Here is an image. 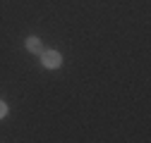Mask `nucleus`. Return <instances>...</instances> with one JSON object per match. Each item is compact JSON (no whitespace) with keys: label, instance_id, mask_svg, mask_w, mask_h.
<instances>
[{"label":"nucleus","instance_id":"f257e3e1","mask_svg":"<svg viewBox=\"0 0 151 143\" xmlns=\"http://www.w3.org/2000/svg\"><path fill=\"white\" fill-rule=\"evenodd\" d=\"M41 64L46 69H58V67H63V55L58 50H43L41 52Z\"/></svg>","mask_w":151,"mask_h":143},{"label":"nucleus","instance_id":"f03ea898","mask_svg":"<svg viewBox=\"0 0 151 143\" xmlns=\"http://www.w3.org/2000/svg\"><path fill=\"white\" fill-rule=\"evenodd\" d=\"M24 45H27L29 52H34V55H41V52H43V43H41L39 36H29V38L24 41Z\"/></svg>","mask_w":151,"mask_h":143},{"label":"nucleus","instance_id":"7ed1b4c3","mask_svg":"<svg viewBox=\"0 0 151 143\" xmlns=\"http://www.w3.org/2000/svg\"><path fill=\"white\" fill-rule=\"evenodd\" d=\"M7 112H10L7 103H5V100H0V119H5V117H7Z\"/></svg>","mask_w":151,"mask_h":143}]
</instances>
